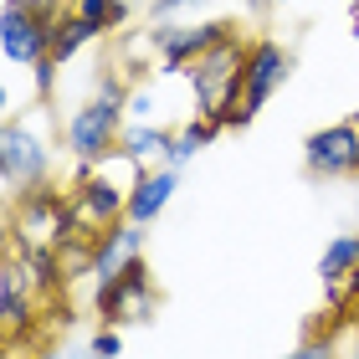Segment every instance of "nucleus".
I'll return each mask as SVG.
<instances>
[{"mask_svg":"<svg viewBox=\"0 0 359 359\" xmlns=\"http://www.w3.org/2000/svg\"><path fill=\"white\" fill-rule=\"evenodd\" d=\"M123 128H128V83L118 72H103L97 77V93L83 97V103L67 113V123H62V149H67V159L103 165V159L118 154Z\"/></svg>","mask_w":359,"mask_h":359,"instance_id":"nucleus-1","label":"nucleus"},{"mask_svg":"<svg viewBox=\"0 0 359 359\" xmlns=\"http://www.w3.org/2000/svg\"><path fill=\"white\" fill-rule=\"evenodd\" d=\"M52 159H57L52 139L21 113H6V123H0V180H6L11 205L31 190L52 185Z\"/></svg>","mask_w":359,"mask_h":359,"instance_id":"nucleus-2","label":"nucleus"},{"mask_svg":"<svg viewBox=\"0 0 359 359\" xmlns=\"http://www.w3.org/2000/svg\"><path fill=\"white\" fill-rule=\"evenodd\" d=\"M247 46L236 31L221 41H210L201 57H195V67L185 72L190 77V97H195V118H210L216 123L226 108H236V93H241V62H247Z\"/></svg>","mask_w":359,"mask_h":359,"instance_id":"nucleus-3","label":"nucleus"},{"mask_svg":"<svg viewBox=\"0 0 359 359\" xmlns=\"http://www.w3.org/2000/svg\"><path fill=\"white\" fill-rule=\"evenodd\" d=\"M292 77V52L283 41H272V36H257L247 46V62H241V93H236V108H226L221 113V128H247L257 113H262L277 93H283V83Z\"/></svg>","mask_w":359,"mask_h":359,"instance_id":"nucleus-4","label":"nucleus"},{"mask_svg":"<svg viewBox=\"0 0 359 359\" xmlns=\"http://www.w3.org/2000/svg\"><path fill=\"white\" fill-rule=\"evenodd\" d=\"M236 21H221V15H190V21H149V52H154V67L159 72H190L195 57L205 52L210 41L231 36Z\"/></svg>","mask_w":359,"mask_h":359,"instance_id":"nucleus-5","label":"nucleus"},{"mask_svg":"<svg viewBox=\"0 0 359 359\" xmlns=\"http://www.w3.org/2000/svg\"><path fill=\"white\" fill-rule=\"evenodd\" d=\"M303 170L313 180H354L359 175V118L313 128L303 139Z\"/></svg>","mask_w":359,"mask_h":359,"instance_id":"nucleus-6","label":"nucleus"},{"mask_svg":"<svg viewBox=\"0 0 359 359\" xmlns=\"http://www.w3.org/2000/svg\"><path fill=\"white\" fill-rule=\"evenodd\" d=\"M144 231H149V226L118 221V226H108V231L93 236V257H88V283H93V292L108 287V283H118L128 267L144 262Z\"/></svg>","mask_w":359,"mask_h":359,"instance_id":"nucleus-7","label":"nucleus"},{"mask_svg":"<svg viewBox=\"0 0 359 359\" xmlns=\"http://www.w3.org/2000/svg\"><path fill=\"white\" fill-rule=\"evenodd\" d=\"M52 21L57 15H36V11H21V6L0 11V57H6V67L31 72L41 57H52Z\"/></svg>","mask_w":359,"mask_h":359,"instance_id":"nucleus-8","label":"nucleus"},{"mask_svg":"<svg viewBox=\"0 0 359 359\" xmlns=\"http://www.w3.org/2000/svg\"><path fill=\"white\" fill-rule=\"evenodd\" d=\"M108 170H113V165L103 159V165H97L88 180L67 185L93 236H97V231H108V226H118V221H128V190H134V180H128V185H118V180H113Z\"/></svg>","mask_w":359,"mask_h":359,"instance_id":"nucleus-9","label":"nucleus"},{"mask_svg":"<svg viewBox=\"0 0 359 359\" xmlns=\"http://www.w3.org/2000/svg\"><path fill=\"white\" fill-rule=\"evenodd\" d=\"M62 201L67 190H31L11 205V241L26 247H62Z\"/></svg>","mask_w":359,"mask_h":359,"instance_id":"nucleus-10","label":"nucleus"},{"mask_svg":"<svg viewBox=\"0 0 359 359\" xmlns=\"http://www.w3.org/2000/svg\"><path fill=\"white\" fill-rule=\"evenodd\" d=\"M93 303H97V318L103 323H144L154 313V283H149V267H128L118 283H108V287H97L93 292Z\"/></svg>","mask_w":359,"mask_h":359,"instance_id":"nucleus-11","label":"nucleus"},{"mask_svg":"<svg viewBox=\"0 0 359 359\" xmlns=\"http://www.w3.org/2000/svg\"><path fill=\"white\" fill-rule=\"evenodd\" d=\"M41 308H46V298L26 283L21 262L11 257L6 272H0V323H6V339H11V344H21V339L41 323Z\"/></svg>","mask_w":359,"mask_h":359,"instance_id":"nucleus-12","label":"nucleus"},{"mask_svg":"<svg viewBox=\"0 0 359 359\" xmlns=\"http://www.w3.org/2000/svg\"><path fill=\"white\" fill-rule=\"evenodd\" d=\"M175 190H180V170H170V165L139 170V175H134V190H128V221L154 226V221L170 210Z\"/></svg>","mask_w":359,"mask_h":359,"instance_id":"nucleus-13","label":"nucleus"},{"mask_svg":"<svg viewBox=\"0 0 359 359\" xmlns=\"http://www.w3.org/2000/svg\"><path fill=\"white\" fill-rule=\"evenodd\" d=\"M170 144H175V128H165V123H139V118H128V128H123V144H118V154L128 159V165H139V170H154V165H165V159H170Z\"/></svg>","mask_w":359,"mask_h":359,"instance_id":"nucleus-14","label":"nucleus"},{"mask_svg":"<svg viewBox=\"0 0 359 359\" xmlns=\"http://www.w3.org/2000/svg\"><path fill=\"white\" fill-rule=\"evenodd\" d=\"M88 41H97V31H93L83 15L67 6V11H62L57 21H52V62H57V67H62V62H72Z\"/></svg>","mask_w":359,"mask_h":359,"instance_id":"nucleus-15","label":"nucleus"},{"mask_svg":"<svg viewBox=\"0 0 359 359\" xmlns=\"http://www.w3.org/2000/svg\"><path fill=\"white\" fill-rule=\"evenodd\" d=\"M359 267V231H339L318 257V283H349V272Z\"/></svg>","mask_w":359,"mask_h":359,"instance_id":"nucleus-16","label":"nucleus"},{"mask_svg":"<svg viewBox=\"0 0 359 359\" xmlns=\"http://www.w3.org/2000/svg\"><path fill=\"white\" fill-rule=\"evenodd\" d=\"M221 134V123H210V118H190L185 128H175V144H170V159L165 165L170 170H185L201 149H210V139Z\"/></svg>","mask_w":359,"mask_h":359,"instance_id":"nucleus-17","label":"nucleus"},{"mask_svg":"<svg viewBox=\"0 0 359 359\" xmlns=\"http://www.w3.org/2000/svg\"><path fill=\"white\" fill-rule=\"evenodd\" d=\"M72 11L83 15V21L97 31V36H103V31H118L128 15H134L128 6H118V0H72Z\"/></svg>","mask_w":359,"mask_h":359,"instance_id":"nucleus-18","label":"nucleus"},{"mask_svg":"<svg viewBox=\"0 0 359 359\" xmlns=\"http://www.w3.org/2000/svg\"><path fill=\"white\" fill-rule=\"evenodd\" d=\"M210 0H149V21H190Z\"/></svg>","mask_w":359,"mask_h":359,"instance_id":"nucleus-19","label":"nucleus"},{"mask_svg":"<svg viewBox=\"0 0 359 359\" xmlns=\"http://www.w3.org/2000/svg\"><path fill=\"white\" fill-rule=\"evenodd\" d=\"M128 118L139 123H159V93L144 83V88H128Z\"/></svg>","mask_w":359,"mask_h":359,"instance_id":"nucleus-20","label":"nucleus"},{"mask_svg":"<svg viewBox=\"0 0 359 359\" xmlns=\"http://www.w3.org/2000/svg\"><path fill=\"white\" fill-rule=\"evenodd\" d=\"M88 354L93 359H118L123 354V329H118V323H103V329L88 339Z\"/></svg>","mask_w":359,"mask_h":359,"instance_id":"nucleus-21","label":"nucleus"},{"mask_svg":"<svg viewBox=\"0 0 359 359\" xmlns=\"http://www.w3.org/2000/svg\"><path fill=\"white\" fill-rule=\"evenodd\" d=\"M283 359H339V344H334V334H308L292 354H283Z\"/></svg>","mask_w":359,"mask_h":359,"instance_id":"nucleus-22","label":"nucleus"},{"mask_svg":"<svg viewBox=\"0 0 359 359\" xmlns=\"http://www.w3.org/2000/svg\"><path fill=\"white\" fill-rule=\"evenodd\" d=\"M31 93H36V103H52V93H57V62L52 57H41L31 67Z\"/></svg>","mask_w":359,"mask_h":359,"instance_id":"nucleus-23","label":"nucleus"},{"mask_svg":"<svg viewBox=\"0 0 359 359\" xmlns=\"http://www.w3.org/2000/svg\"><path fill=\"white\" fill-rule=\"evenodd\" d=\"M26 359H93L88 349H57V344H36Z\"/></svg>","mask_w":359,"mask_h":359,"instance_id":"nucleus-24","label":"nucleus"},{"mask_svg":"<svg viewBox=\"0 0 359 359\" xmlns=\"http://www.w3.org/2000/svg\"><path fill=\"white\" fill-rule=\"evenodd\" d=\"M6 6H21V11H36V15H62L67 0H6Z\"/></svg>","mask_w":359,"mask_h":359,"instance_id":"nucleus-25","label":"nucleus"},{"mask_svg":"<svg viewBox=\"0 0 359 359\" xmlns=\"http://www.w3.org/2000/svg\"><path fill=\"white\" fill-rule=\"evenodd\" d=\"M241 11H247V15H267L272 0H241Z\"/></svg>","mask_w":359,"mask_h":359,"instance_id":"nucleus-26","label":"nucleus"},{"mask_svg":"<svg viewBox=\"0 0 359 359\" xmlns=\"http://www.w3.org/2000/svg\"><path fill=\"white\" fill-rule=\"evenodd\" d=\"M344 292H349V303H359V267L349 272V283H344Z\"/></svg>","mask_w":359,"mask_h":359,"instance_id":"nucleus-27","label":"nucleus"},{"mask_svg":"<svg viewBox=\"0 0 359 359\" xmlns=\"http://www.w3.org/2000/svg\"><path fill=\"white\" fill-rule=\"evenodd\" d=\"M349 31L359 36V0H349Z\"/></svg>","mask_w":359,"mask_h":359,"instance_id":"nucleus-28","label":"nucleus"},{"mask_svg":"<svg viewBox=\"0 0 359 359\" xmlns=\"http://www.w3.org/2000/svg\"><path fill=\"white\" fill-rule=\"evenodd\" d=\"M118 6H128V11H134V6H139V0H118Z\"/></svg>","mask_w":359,"mask_h":359,"instance_id":"nucleus-29","label":"nucleus"},{"mask_svg":"<svg viewBox=\"0 0 359 359\" xmlns=\"http://www.w3.org/2000/svg\"><path fill=\"white\" fill-rule=\"evenodd\" d=\"M272 6H283V0H272Z\"/></svg>","mask_w":359,"mask_h":359,"instance_id":"nucleus-30","label":"nucleus"}]
</instances>
